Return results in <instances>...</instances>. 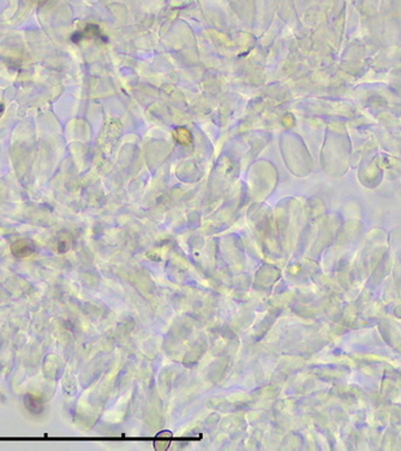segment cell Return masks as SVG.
Segmentation results:
<instances>
[{"mask_svg": "<svg viewBox=\"0 0 401 451\" xmlns=\"http://www.w3.org/2000/svg\"><path fill=\"white\" fill-rule=\"evenodd\" d=\"M4 111H5L4 104H1V102H0V118H1V116L4 115Z\"/></svg>", "mask_w": 401, "mask_h": 451, "instance_id": "cell-4", "label": "cell"}, {"mask_svg": "<svg viewBox=\"0 0 401 451\" xmlns=\"http://www.w3.org/2000/svg\"><path fill=\"white\" fill-rule=\"evenodd\" d=\"M24 405H26L27 410L34 415L42 413L43 410V403L41 402L40 398L32 396V395H27L24 397Z\"/></svg>", "mask_w": 401, "mask_h": 451, "instance_id": "cell-3", "label": "cell"}, {"mask_svg": "<svg viewBox=\"0 0 401 451\" xmlns=\"http://www.w3.org/2000/svg\"><path fill=\"white\" fill-rule=\"evenodd\" d=\"M34 245L29 240H19L12 246V253L16 258H24L34 251Z\"/></svg>", "mask_w": 401, "mask_h": 451, "instance_id": "cell-2", "label": "cell"}, {"mask_svg": "<svg viewBox=\"0 0 401 451\" xmlns=\"http://www.w3.org/2000/svg\"><path fill=\"white\" fill-rule=\"evenodd\" d=\"M89 38H102L101 30L96 24H88L82 32H77L74 33L73 37V42H79V41L83 40V39H89Z\"/></svg>", "mask_w": 401, "mask_h": 451, "instance_id": "cell-1", "label": "cell"}]
</instances>
